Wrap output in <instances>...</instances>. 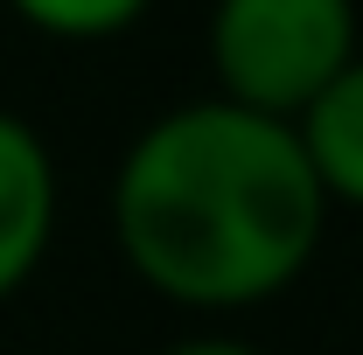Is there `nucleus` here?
Listing matches in <instances>:
<instances>
[{"label":"nucleus","instance_id":"2","mask_svg":"<svg viewBox=\"0 0 363 355\" xmlns=\"http://www.w3.org/2000/svg\"><path fill=\"white\" fill-rule=\"evenodd\" d=\"M217 98L294 119L363 49L357 0H210L203 21Z\"/></svg>","mask_w":363,"mask_h":355},{"label":"nucleus","instance_id":"3","mask_svg":"<svg viewBox=\"0 0 363 355\" xmlns=\"http://www.w3.org/2000/svg\"><path fill=\"white\" fill-rule=\"evenodd\" d=\"M63 216V181L49 139L0 105V307L14 293H28V279L43 272Z\"/></svg>","mask_w":363,"mask_h":355},{"label":"nucleus","instance_id":"1","mask_svg":"<svg viewBox=\"0 0 363 355\" xmlns=\"http://www.w3.org/2000/svg\"><path fill=\"white\" fill-rule=\"evenodd\" d=\"M328 195L294 139L230 98L154 112L112 168V244L154 300L182 313H252L315 265Z\"/></svg>","mask_w":363,"mask_h":355},{"label":"nucleus","instance_id":"6","mask_svg":"<svg viewBox=\"0 0 363 355\" xmlns=\"http://www.w3.org/2000/svg\"><path fill=\"white\" fill-rule=\"evenodd\" d=\"M161 355H266V349H259V342H245V334H224V327H203V334L168 342Z\"/></svg>","mask_w":363,"mask_h":355},{"label":"nucleus","instance_id":"4","mask_svg":"<svg viewBox=\"0 0 363 355\" xmlns=\"http://www.w3.org/2000/svg\"><path fill=\"white\" fill-rule=\"evenodd\" d=\"M294 139L315 168L328 209H363V49L294 112Z\"/></svg>","mask_w":363,"mask_h":355},{"label":"nucleus","instance_id":"5","mask_svg":"<svg viewBox=\"0 0 363 355\" xmlns=\"http://www.w3.org/2000/svg\"><path fill=\"white\" fill-rule=\"evenodd\" d=\"M28 35H43V42H119V35H133L140 21L154 14V0H0Z\"/></svg>","mask_w":363,"mask_h":355}]
</instances>
